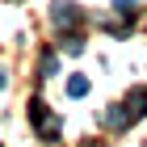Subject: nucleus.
<instances>
[{
  "instance_id": "5",
  "label": "nucleus",
  "mask_w": 147,
  "mask_h": 147,
  "mask_svg": "<svg viewBox=\"0 0 147 147\" xmlns=\"http://www.w3.org/2000/svg\"><path fill=\"white\" fill-rule=\"evenodd\" d=\"M55 71H59V59L46 55V59H42V76H55Z\"/></svg>"
},
{
  "instance_id": "4",
  "label": "nucleus",
  "mask_w": 147,
  "mask_h": 147,
  "mask_svg": "<svg viewBox=\"0 0 147 147\" xmlns=\"http://www.w3.org/2000/svg\"><path fill=\"white\" fill-rule=\"evenodd\" d=\"M113 13L118 17H135V0H113Z\"/></svg>"
},
{
  "instance_id": "2",
  "label": "nucleus",
  "mask_w": 147,
  "mask_h": 147,
  "mask_svg": "<svg viewBox=\"0 0 147 147\" xmlns=\"http://www.w3.org/2000/svg\"><path fill=\"white\" fill-rule=\"evenodd\" d=\"M51 21H55V30L67 34L71 25H80V9H76V4H67V0H59V4H51Z\"/></svg>"
},
{
  "instance_id": "3",
  "label": "nucleus",
  "mask_w": 147,
  "mask_h": 147,
  "mask_svg": "<svg viewBox=\"0 0 147 147\" xmlns=\"http://www.w3.org/2000/svg\"><path fill=\"white\" fill-rule=\"evenodd\" d=\"M84 92H88V76H80V71H76V76L67 80V97H84Z\"/></svg>"
},
{
  "instance_id": "1",
  "label": "nucleus",
  "mask_w": 147,
  "mask_h": 147,
  "mask_svg": "<svg viewBox=\"0 0 147 147\" xmlns=\"http://www.w3.org/2000/svg\"><path fill=\"white\" fill-rule=\"evenodd\" d=\"M143 113H147V88H135L122 105H113V109L105 113V126H113V130H126V126L135 122V118H143Z\"/></svg>"
},
{
  "instance_id": "6",
  "label": "nucleus",
  "mask_w": 147,
  "mask_h": 147,
  "mask_svg": "<svg viewBox=\"0 0 147 147\" xmlns=\"http://www.w3.org/2000/svg\"><path fill=\"white\" fill-rule=\"evenodd\" d=\"M4 84H9V76H4V71H0V88H4Z\"/></svg>"
}]
</instances>
